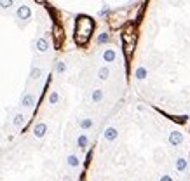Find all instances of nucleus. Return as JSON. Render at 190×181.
Masks as SVG:
<instances>
[{
  "mask_svg": "<svg viewBox=\"0 0 190 181\" xmlns=\"http://www.w3.org/2000/svg\"><path fill=\"white\" fill-rule=\"evenodd\" d=\"M58 99H59V97H58V94H56V93H53V94H51V97H49V101H51V105L58 103Z\"/></svg>",
  "mask_w": 190,
  "mask_h": 181,
  "instance_id": "nucleus-19",
  "label": "nucleus"
},
{
  "mask_svg": "<svg viewBox=\"0 0 190 181\" xmlns=\"http://www.w3.org/2000/svg\"><path fill=\"white\" fill-rule=\"evenodd\" d=\"M174 165H176V169L180 172H183V171H187V167H188V160L183 159V157H178V159L174 160Z\"/></svg>",
  "mask_w": 190,
  "mask_h": 181,
  "instance_id": "nucleus-3",
  "label": "nucleus"
},
{
  "mask_svg": "<svg viewBox=\"0 0 190 181\" xmlns=\"http://www.w3.org/2000/svg\"><path fill=\"white\" fill-rule=\"evenodd\" d=\"M77 143H79V146H80V148H86V146H87V138H86L84 134H82V136H79Z\"/></svg>",
  "mask_w": 190,
  "mask_h": 181,
  "instance_id": "nucleus-14",
  "label": "nucleus"
},
{
  "mask_svg": "<svg viewBox=\"0 0 190 181\" xmlns=\"http://www.w3.org/2000/svg\"><path fill=\"white\" fill-rule=\"evenodd\" d=\"M98 75H100V79L101 80H106L108 79V75H110V71H108V68H100V71H98Z\"/></svg>",
  "mask_w": 190,
  "mask_h": 181,
  "instance_id": "nucleus-11",
  "label": "nucleus"
},
{
  "mask_svg": "<svg viewBox=\"0 0 190 181\" xmlns=\"http://www.w3.org/2000/svg\"><path fill=\"white\" fill-rule=\"evenodd\" d=\"M169 143H171L173 146H180L181 143H183V134H181L180 131H171V133H169Z\"/></svg>",
  "mask_w": 190,
  "mask_h": 181,
  "instance_id": "nucleus-2",
  "label": "nucleus"
},
{
  "mask_svg": "<svg viewBox=\"0 0 190 181\" xmlns=\"http://www.w3.org/2000/svg\"><path fill=\"white\" fill-rule=\"evenodd\" d=\"M103 99V91H100V89H96L93 93V101L94 103H98V101H101Z\"/></svg>",
  "mask_w": 190,
  "mask_h": 181,
  "instance_id": "nucleus-12",
  "label": "nucleus"
},
{
  "mask_svg": "<svg viewBox=\"0 0 190 181\" xmlns=\"http://www.w3.org/2000/svg\"><path fill=\"white\" fill-rule=\"evenodd\" d=\"M93 21L86 16H80L79 21H77V28H75V40L77 44L84 45L86 42L89 40V35H91V31H93Z\"/></svg>",
  "mask_w": 190,
  "mask_h": 181,
  "instance_id": "nucleus-1",
  "label": "nucleus"
},
{
  "mask_svg": "<svg viewBox=\"0 0 190 181\" xmlns=\"http://www.w3.org/2000/svg\"><path fill=\"white\" fill-rule=\"evenodd\" d=\"M117 136H119V133H117V129H114V127H108L105 131V139L106 141H115Z\"/></svg>",
  "mask_w": 190,
  "mask_h": 181,
  "instance_id": "nucleus-4",
  "label": "nucleus"
},
{
  "mask_svg": "<svg viewBox=\"0 0 190 181\" xmlns=\"http://www.w3.org/2000/svg\"><path fill=\"white\" fill-rule=\"evenodd\" d=\"M91 125H93V120H91V119H86V120L80 122V127H84V129H89Z\"/></svg>",
  "mask_w": 190,
  "mask_h": 181,
  "instance_id": "nucleus-15",
  "label": "nucleus"
},
{
  "mask_svg": "<svg viewBox=\"0 0 190 181\" xmlns=\"http://www.w3.org/2000/svg\"><path fill=\"white\" fill-rule=\"evenodd\" d=\"M136 79H138V80L146 79V68H143V66L138 68V70H136Z\"/></svg>",
  "mask_w": 190,
  "mask_h": 181,
  "instance_id": "nucleus-10",
  "label": "nucleus"
},
{
  "mask_svg": "<svg viewBox=\"0 0 190 181\" xmlns=\"http://www.w3.org/2000/svg\"><path fill=\"white\" fill-rule=\"evenodd\" d=\"M45 131H47V127H45V124H39L35 129H33V134H35L37 138H42L45 134Z\"/></svg>",
  "mask_w": 190,
  "mask_h": 181,
  "instance_id": "nucleus-6",
  "label": "nucleus"
},
{
  "mask_svg": "<svg viewBox=\"0 0 190 181\" xmlns=\"http://www.w3.org/2000/svg\"><path fill=\"white\" fill-rule=\"evenodd\" d=\"M23 119H25L23 115H16V117H14V124H16V125H21L23 124Z\"/></svg>",
  "mask_w": 190,
  "mask_h": 181,
  "instance_id": "nucleus-18",
  "label": "nucleus"
},
{
  "mask_svg": "<svg viewBox=\"0 0 190 181\" xmlns=\"http://www.w3.org/2000/svg\"><path fill=\"white\" fill-rule=\"evenodd\" d=\"M68 165H72V167H77V165H79V159H77L75 155H70V157H68Z\"/></svg>",
  "mask_w": 190,
  "mask_h": 181,
  "instance_id": "nucleus-13",
  "label": "nucleus"
},
{
  "mask_svg": "<svg viewBox=\"0 0 190 181\" xmlns=\"http://www.w3.org/2000/svg\"><path fill=\"white\" fill-rule=\"evenodd\" d=\"M30 14H31V11H30V7H26V5H21V7L18 9V16L21 19H28Z\"/></svg>",
  "mask_w": 190,
  "mask_h": 181,
  "instance_id": "nucleus-5",
  "label": "nucleus"
},
{
  "mask_svg": "<svg viewBox=\"0 0 190 181\" xmlns=\"http://www.w3.org/2000/svg\"><path fill=\"white\" fill-rule=\"evenodd\" d=\"M160 179L162 181H171V176H160Z\"/></svg>",
  "mask_w": 190,
  "mask_h": 181,
  "instance_id": "nucleus-22",
  "label": "nucleus"
},
{
  "mask_svg": "<svg viewBox=\"0 0 190 181\" xmlns=\"http://www.w3.org/2000/svg\"><path fill=\"white\" fill-rule=\"evenodd\" d=\"M103 59H105L106 63H112L115 59V51H112V49H106L105 54H103Z\"/></svg>",
  "mask_w": 190,
  "mask_h": 181,
  "instance_id": "nucleus-7",
  "label": "nucleus"
},
{
  "mask_svg": "<svg viewBox=\"0 0 190 181\" xmlns=\"http://www.w3.org/2000/svg\"><path fill=\"white\" fill-rule=\"evenodd\" d=\"M33 103H35V97L30 96V94H26V96L23 97V106H26V108H30V106H33Z\"/></svg>",
  "mask_w": 190,
  "mask_h": 181,
  "instance_id": "nucleus-8",
  "label": "nucleus"
},
{
  "mask_svg": "<svg viewBox=\"0 0 190 181\" xmlns=\"http://www.w3.org/2000/svg\"><path fill=\"white\" fill-rule=\"evenodd\" d=\"M39 75H40V70H39V68H35V70L31 71V79H39Z\"/></svg>",
  "mask_w": 190,
  "mask_h": 181,
  "instance_id": "nucleus-20",
  "label": "nucleus"
},
{
  "mask_svg": "<svg viewBox=\"0 0 190 181\" xmlns=\"http://www.w3.org/2000/svg\"><path fill=\"white\" fill-rule=\"evenodd\" d=\"M37 49H39L40 52H45L47 51V40H44V38L37 40Z\"/></svg>",
  "mask_w": 190,
  "mask_h": 181,
  "instance_id": "nucleus-9",
  "label": "nucleus"
},
{
  "mask_svg": "<svg viewBox=\"0 0 190 181\" xmlns=\"http://www.w3.org/2000/svg\"><path fill=\"white\" fill-rule=\"evenodd\" d=\"M108 40H110V37L106 35V33H103V35H100L98 42H100V44H105V42H108Z\"/></svg>",
  "mask_w": 190,
  "mask_h": 181,
  "instance_id": "nucleus-17",
  "label": "nucleus"
},
{
  "mask_svg": "<svg viewBox=\"0 0 190 181\" xmlns=\"http://www.w3.org/2000/svg\"><path fill=\"white\" fill-rule=\"evenodd\" d=\"M56 70L59 71V73H61V71H65V65H63V63H58V66H56Z\"/></svg>",
  "mask_w": 190,
  "mask_h": 181,
  "instance_id": "nucleus-21",
  "label": "nucleus"
},
{
  "mask_svg": "<svg viewBox=\"0 0 190 181\" xmlns=\"http://www.w3.org/2000/svg\"><path fill=\"white\" fill-rule=\"evenodd\" d=\"M11 5H12V0H0V7L7 9V7H11Z\"/></svg>",
  "mask_w": 190,
  "mask_h": 181,
  "instance_id": "nucleus-16",
  "label": "nucleus"
}]
</instances>
